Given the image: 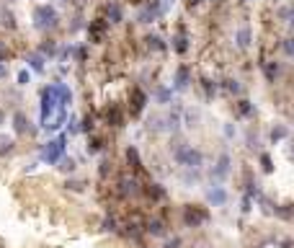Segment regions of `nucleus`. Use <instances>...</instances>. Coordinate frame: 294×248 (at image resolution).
Instances as JSON below:
<instances>
[{"label": "nucleus", "instance_id": "a18cd8bd", "mask_svg": "<svg viewBox=\"0 0 294 248\" xmlns=\"http://www.w3.org/2000/svg\"><path fill=\"white\" fill-rule=\"evenodd\" d=\"M189 3H191V5H199V3H204V0H189Z\"/></svg>", "mask_w": 294, "mask_h": 248}, {"label": "nucleus", "instance_id": "a19ab883", "mask_svg": "<svg viewBox=\"0 0 294 248\" xmlns=\"http://www.w3.org/2000/svg\"><path fill=\"white\" fill-rule=\"evenodd\" d=\"M26 83H29V72L21 70V72H18V86H26Z\"/></svg>", "mask_w": 294, "mask_h": 248}, {"label": "nucleus", "instance_id": "49530a36", "mask_svg": "<svg viewBox=\"0 0 294 248\" xmlns=\"http://www.w3.org/2000/svg\"><path fill=\"white\" fill-rule=\"evenodd\" d=\"M3 119H5V114H3V109H0V124H3Z\"/></svg>", "mask_w": 294, "mask_h": 248}, {"label": "nucleus", "instance_id": "a211bd4d", "mask_svg": "<svg viewBox=\"0 0 294 248\" xmlns=\"http://www.w3.org/2000/svg\"><path fill=\"white\" fill-rule=\"evenodd\" d=\"M173 49H176L178 54H186L189 52V39H186V31H178V36H173Z\"/></svg>", "mask_w": 294, "mask_h": 248}, {"label": "nucleus", "instance_id": "58836bf2", "mask_svg": "<svg viewBox=\"0 0 294 248\" xmlns=\"http://www.w3.org/2000/svg\"><path fill=\"white\" fill-rule=\"evenodd\" d=\"M90 130H93V119L85 116V119H83V124H80V132H90Z\"/></svg>", "mask_w": 294, "mask_h": 248}, {"label": "nucleus", "instance_id": "9b49d317", "mask_svg": "<svg viewBox=\"0 0 294 248\" xmlns=\"http://www.w3.org/2000/svg\"><path fill=\"white\" fill-rule=\"evenodd\" d=\"M227 173H230V155H227V153H222V155L217 158L214 168H212V176H214V179H225Z\"/></svg>", "mask_w": 294, "mask_h": 248}, {"label": "nucleus", "instance_id": "37998d69", "mask_svg": "<svg viewBox=\"0 0 294 248\" xmlns=\"http://www.w3.org/2000/svg\"><path fill=\"white\" fill-rule=\"evenodd\" d=\"M281 248H294V238H284V241H281Z\"/></svg>", "mask_w": 294, "mask_h": 248}, {"label": "nucleus", "instance_id": "423d86ee", "mask_svg": "<svg viewBox=\"0 0 294 248\" xmlns=\"http://www.w3.org/2000/svg\"><path fill=\"white\" fill-rule=\"evenodd\" d=\"M165 11V5L160 0H152V3H147L142 11H140V23H152L155 18H160V13Z\"/></svg>", "mask_w": 294, "mask_h": 248}, {"label": "nucleus", "instance_id": "1a4fd4ad", "mask_svg": "<svg viewBox=\"0 0 294 248\" xmlns=\"http://www.w3.org/2000/svg\"><path fill=\"white\" fill-rule=\"evenodd\" d=\"M145 233L152 235V238H163L165 233H168V227H165V223L160 217H152V220H147V223H145Z\"/></svg>", "mask_w": 294, "mask_h": 248}, {"label": "nucleus", "instance_id": "f03ea898", "mask_svg": "<svg viewBox=\"0 0 294 248\" xmlns=\"http://www.w3.org/2000/svg\"><path fill=\"white\" fill-rule=\"evenodd\" d=\"M209 223V209L201 204H186L183 207V225L186 227H201Z\"/></svg>", "mask_w": 294, "mask_h": 248}, {"label": "nucleus", "instance_id": "e433bc0d", "mask_svg": "<svg viewBox=\"0 0 294 248\" xmlns=\"http://www.w3.org/2000/svg\"><path fill=\"white\" fill-rule=\"evenodd\" d=\"M158 101H160V104H168V101H170V90L168 88H158Z\"/></svg>", "mask_w": 294, "mask_h": 248}, {"label": "nucleus", "instance_id": "4468645a", "mask_svg": "<svg viewBox=\"0 0 294 248\" xmlns=\"http://www.w3.org/2000/svg\"><path fill=\"white\" fill-rule=\"evenodd\" d=\"M207 199L212 202L214 207H222L225 202H227V191H225L222 186H214V189H209V191H207Z\"/></svg>", "mask_w": 294, "mask_h": 248}, {"label": "nucleus", "instance_id": "ea45409f", "mask_svg": "<svg viewBox=\"0 0 294 248\" xmlns=\"http://www.w3.org/2000/svg\"><path fill=\"white\" fill-rule=\"evenodd\" d=\"M104 230H111V233L116 230V220H114V217H106V220H104Z\"/></svg>", "mask_w": 294, "mask_h": 248}, {"label": "nucleus", "instance_id": "f3484780", "mask_svg": "<svg viewBox=\"0 0 294 248\" xmlns=\"http://www.w3.org/2000/svg\"><path fill=\"white\" fill-rule=\"evenodd\" d=\"M263 75H266L269 83H276V78L281 75V65H279V62H266V65H263Z\"/></svg>", "mask_w": 294, "mask_h": 248}, {"label": "nucleus", "instance_id": "6ab92c4d", "mask_svg": "<svg viewBox=\"0 0 294 248\" xmlns=\"http://www.w3.org/2000/svg\"><path fill=\"white\" fill-rule=\"evenodd\" d=\"M106 119H108V124H111V127H122V124H124V114H122V109H119V106L108 109Z\"/></svg>", "mask_w": 294, "mask_h": 248}, {"label": "nucleus", "instance_id": "4c0bfd02", "mask_svg": "<svg viewBox=\"0 0 294 248\" xmlns=\"http://www.w3.org/2000/svg\"><path fill=\"white\" fill-rule=\"evenodd\" d=\"M65 186L72 189V191H83V189H85V183H83V181H67Z\"/></svg>", "mask_w": 294, "mask_h": 248}, {"label": "nucleus", "instance_id": "de8ad7c7", "mask_svg": "<svg viewBox=\"0 0 294 248\" xmlns=\"http://www.w3.org/2000/svg\"><path fill=\"white\" fill-rule=\"evenodd\" d=\"M292 155H294V142H292Z\"/></svg>", "mask_w": 294, "mask_h": 248}, {"label": "nucleus", "instance_id": "20e7f679", "mask_svg": "<svg viewBox=\"0 0 294 248\" xmlns=\"http://www.w3.org/2000/svg\"><path fill=\"white\" fill-rule=\"evenodd\" d=\"M65 148H67V137L65 135H60L57 140H52L44 145V150H42V160H47V163H60L62 160V155H65Z\"/></svg>", "mask_w": 294, "mask_h": 248}, {"label": "nucleus", "instance_id": "a878e982", "mask_svg": "<svg viewBox=\"0 0 294 248\" xmlns=\"http://www.w3.org/2000/svg\"><path fill=\"white\" fill-rule=\"evenodd\" d=\"M201 88H204V96H207V98H214V93H217V83H212L209 78H201Z\"/></svg>", "mask_w": 294, "mask_h": 248}, {"label": "nucleus", "instance_id": "b1692460", "mask_svg": "<svg viewBox=\"0 0 294 248\" xmlns=\"http://www.w3.org/2000/svg\"><path fill=\"white\" fill-rule=\"evenodd\" d=\"M0 18H3L0 23H3L5 29H16V18H13V13L8 11V8H0Z\"/></svg>", "mask_w": 294, "mask_h": 248}, {"label": "nucleus", "instance_id": "bb28decb", "mask_svg": "<svg viewBox=\"0 0 294 248\" xmlns=\"http://www.w3.org/2000/svg\"><path fill=\"white\" fill-rule=\"evenodd\" d=\"M225 90H227V93H232V96H240L243 93V86L237 80L230 78V80H225Z\"/></svg>", "mask_w": 294, "mask_h": 248}, {"label": "nucleus", "instance_id": "c9c22d12", "mask_svg": "<svg viewBox=\"0 0 294 248\" xmlns=\"http://www.w3.org/2000/svg\"><path fill=\"white\" fill-rule=\"evenodd\" d=\"M11 148H13V140H11V137H0V153H8Z\"/></svg>", "mask_w": 294, "mask_h": 248}, {"label": "nucleus", "instance_id": "f704fd0d", "mask_svg": "<svg viewBox=\"0 0 294 248\" xmlns=\"http://www.w3.org/2000/svg\"><path fill=\"white\" fill-rule=\"evenodd\" d=\"M261 168H263L266 173H271V171H273V163H271V158H269L266 153L261 155Z\"/></svg>", "mask_w": 294, "mask_h": 248}, {"label": "nucleus", "instance_id": "9d476101", "mask_svg": "<svg viewBox=\"0 0 294 248\" xmlns=\"http://www.w3.org/2000/svg\"><path fill=\"white\" fill-rule=\"evenodd\" d=\"M122 21H124L122 5H119L116 0H111V3L106 5V23H122Z\"/></svg>", "mask_w": 294, "mask_h": 248}, {"label": "nucleus", "instance_id": "cd10ccee", "mask_svg": "<svg viewBox=\"0 0 294 248\" xmlns=\"http://www.w3.org/2000/svg\"><path fill=\"white\" fill-rule=\"evenodd\" d=\"M237 112H240L243 116H251V114L255 112V109L251 106V101H245V98H243V101H237Z\"/></svg>", "mask_w": 294, "mask_h": 248}, {"label": "nucleus", "instance_id": "0eeeda50", "mask_svg": "<svg viewBox=\"0 0 294 248\" xmlns=\"http://www.w3.org/2000/svg\"><path fill=\"white\" fill-rule=\"evenodd\" d=\"M145 106H147V93L142 88H134L132 90V101H129V114L132 116H140L145 112Z\"/></svg>", "mask_w": 294, "mask_h": 248}, {"label": "nucleus", "instance_id": "2f4dec72", "mask_svg": "<svg viewBox=\"0 0 294 248\" xmlns=\"http://www.w3.org/2000/svg\"><path fill=\"white\" fill-rule=\"evenodd\" d=\"M39 54H49V57H52V54H57V47H54V42H44Z\"/></svg>", "mask_w": 294, "mask_h": 248}, {"label": "nucleus", "instance_id": "6e6552de", "mask_svg": "<svg viewBox=\"0 0 294 248\" xmlns=\"http://www.w3.org/2000/svg\"><path fill=\"white\" fill-rule=\"evenodd\" d=\"M189 83H191V70L186 65H178L176 68V78H173V88H176V90H186Z\"/></svg>", "mask_w": 294, "mask_h": 248}, {"label": "nucleus", "instance_id": "dca6fc26", "mask_svg": "<svg viewBox=\"0 0 294 248\" xmlns=\"http://www.w3.org/2000/svg\"><path fill=\"white\" fill-rule=\"evenodd\" d=\"M126 160H129L132 171H137V173L142 171V158H140V150H137L134 145H129V148H126Z\"/></svg>", "mask_w": 294, "mask_h": 248}, {"label": "nucleus", "instance_id": "f257e3e1", "mask_svg": "<svg viewBox=\"0 0 294 248\" xmlns=\"http://www.w3.org/2000/svg\"><path fill=\"white\" fill-rule=\"evenodd\" d=\"M173 158H176L178 165H183V168H189V171H199L201 165H204V155H201V150H196L194 145H176V148H173Z\"/></svg>", "mask_w": 294, "mask_h": 248}, {"label": "nucleus", "instance_id": "f8f14e48", "mask_svg": "<svg viewBox=\"0 0 294 248\" xmlns=\"http://www.w3.org/2000/svg\"><path fill=\"white\" fill-rule=\"evenodd\" d=\"M145 194H147V199H150V202H163L165 197H168V194H165V189L160 186V183H147V186H145Z\"/></svg>", "mask_w": 294, "mask_h": 248}, {"label": "nucleus", "instance_id": "393cba45", "mask_svg": "<svg viewBox=\"0 0 294 248\" xmlns=\"http://www.w3.org/2000/svg\"><path fill=\"white\" fill-rule=\"evenodd\" d=\"M271 142L273 145H276V142H281L284 140V137H287V127H284V124H276V127H273V130H271Z\"/></svg>", "mask_w": 294, "mask_h": 248}, {"label": "nucleus", "instance_id": "c756f323", "mask_svg": "<svg viewBox=\"0 0 294 248\" xmlns=\"http://www.w3.org/2000/svg\"><path fill=\"white\" fill-rule=\"evenodd\" d=\"M60 171L72 173V171H75V160H72V158H62V160H60Z\"/></svg>", "mask_w": 294, "mask_h": 248}, {"label": "nucleus", "instance_id": "aec40b11", "mask_svg": "<svg viewBox=\"0 0 294 248\" xmlns=\"http://www.w3.org/2000/svg\"><path fill=\"white\" fill-rule=\"evenodd\" d=\"M54 93H57V98L62 101L65 106H70V101H72V93H70V88L65 86V83H54Z\"/></svg>", "mask_w": 294, "mask_h": 248}, {"label": "nucleus", "instance_id": "4be33fe9", "mask_svg": "<svg viewBox=\"0 0 294 248\" xmlns=\"http://www.w3.org/2000/svg\"><path fill=\"white\" fill-rule=\"evenodd\" d=\"M26 62H29V68L36 70V72H44V57L39 52H31L29 57H26Z\"/></svg>", "mask_w": 294, "mask_h": 248}, {"label": "nucleus", "instance_id": "72a5a7b5", "mask_svg": "<svg viewBox=\"0 0 294 248\" xmlns=\"http://www.w3.org/2000/svg\"><path fill=\"white\" fill-rule=\"evenodd\" d=\"M101 148H104V140H98V137H93V140L88 142V153H98Z\"/></svg>", "mask_w": 294, "mask_h": 248}, {"label": "nucleus", "instance_id": "473e14b6", "mask_svg": "<svg viewBox=\"0 0 294 248\" xmlns=\"http://www.w3.org/2000/svg\"><path fill=\"white\" fill-rule=\"evenodd\" d=\"M281 47H284V52H287L289 57L294 60V36H289V39H284V44H281Z\"/></svg>", "mask_w": 294, "mask_h": 248}, {"label": "nucleus", "instance_id": "c85d7f7f", "mask_svg": "<svg viewBox=\"0 0 294 248\" xmlns=\"http://www.w3.org/2000/svg\"><path fill=\"white\" fill-rule=\"evenodd\" d=\"M104 29H106V23H93V26H90V39L98 42L101 36H104Z\"/></svg>", "mask_w": 294, "mask_h": 248}, {"label": "nucleus", "instance_id": "c03bdc74", "mask_svg": "<svg viewBox=\"0 0 294 248\" xmlns=\"http://www.w3.org/2000/svg\"><path fill=\"white\" fill-rule=\"evenodd\" d=\"M3 75H8V70H5V65H0V78Z\"/></svg>", "mask_w": 294, "mask_h": 248}, {"label": "nucleus", "instance_id": "5701e85b", "mask_svg": "<svg viewBox=\"0 0 294 248\" xmlns=\"http://www.w3.org/2000/svg\"><path fill=\"white\" fill-rule=\"evenodd\" d=\"M145 42H147V47H150V49H155V52H163V49H165V42L160 39L158 34H150Z\"/></svg>", "mask_w": 294, "mask_h": 248}, {"label": "nucleus", "instance_id": "79ce46f5", "mask_svg": "<svg viewBox=\"0 0 294 248\" xmlns=\"http://www.w3.org/2000/svg\"><path fill=\"white\" fill-rule=\"evenodd\" d=\"M178 246H181V238H173V241L165 243V248H178Z\"/></svg>", "mask_w": 294, "mask_h": 248}, {"label": "nucleus", "instance_id": "7c9ffc66", "mask_svg": "<svg viewBox=\"0 0 294 248\" xmlns=\"http://www.w3.org/2000/svg\"><path fill=\"white\" fill-rule=\"evenodd\" d=\"M281 18H284V21H287L289 26H294V5L284 8V11H281Z\"/></svg>", "mask_w": 294, "mask_h": 248}, {"label": "nucleus", "instance_id": "2eb2a0df", "mask_svg": "<svg viewBox=\"0 0 294 248\" xmlns=\"http://www.w3.org/2000/svg\"><path fill=\"white\" fill-rule=\"evenodd\" d=\"M235 42H237V47H240V49L251 47V26L243 23L240 29H237V34H235Z\"/></svg>", "mask_w": 294, "mask_h": 248}, {"label": "nucleus", "instance_id": "ddd939ff", "mask_svg": "<svg viewBox=\"0 0 294 248\" xmlns=\"http://www.w3.org/2000/svg\"><path fill=\"white\" fill-rule=\"evenodd\" d=\"M13 130H16V135L34 132L31 127H29V119H26V114H21V112H16V114H13Z\"/></svg>", "mask_w": 294, "mask_h": 248}, {"label": "nucleus", "instance_id": "7ed1b4c3", "mask_svg": "<svg viewBox=\"0 0 294 248\" xmlns=\"http://www.w3.org/2000/svg\"><path fill=\"white\" fill-rule=\"evenodd\" d=\"M57 11H54L52 5H39L34 11V26L36 29H44V31H49V29H54L57 26Z\"/></svg>", "mask_w": 294, "mask_h": 248}, {"label": "nucleus", "instance_id": "39448f33", "mask_svg": "<svg viewBox=\"0 0 294 248\" xmlns=\"http://www.w3.org/2000/svg\"><path fill=\"white\" fill-rule=\"evenodd\" d=\"M116 191H119V197H124V199H129V197H140L145 186H140V181H137L134 176H122L116 183Z\"/></svg>", "mask_w": 294, "mask_h": 248}, {"label": "nucleus", "instance_id": "412c9836", "mask_svg": "<svg viewBox=\"0 0 294 248\" xmlns=\"http://www.w3.org/2000/svg\"><path fill=\"white\" fill-rule=\"evenodd\" d=\"M271 212L276 215L279 220H294V209H292L289 204H273Z\"/></svg>", "mask_w": 294, "mask_h": 248}]
</instances>
